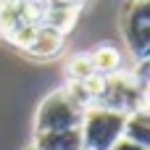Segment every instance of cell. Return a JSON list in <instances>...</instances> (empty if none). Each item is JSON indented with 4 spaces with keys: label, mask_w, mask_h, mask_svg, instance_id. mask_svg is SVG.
Returning <instances> with one entry per match:
<instances>
[{
    "label": "cell",
    "mask_w": 150,
    "mask_h": 150,
    "mask_svg": "<svg viewBox=\"0 0 150 150\" xmlns=\"http://www.w3.org/2000/svg\"><path fill=\"white\" fill-rule=\"evenodd\" d=\"M26 150H34V148H26Z\"/></svg>",
    "instance_id": "obj_15"
},
{
    "label": "cell",
    "mask_w": 150,
    "mask_h": 150,
    "mask_svg": "<svg viewBox=\"0 0 150 150\" xmlns=\"http://www.w3.org/2000/svg\"><path fill=\"white\" fill-rule=\"evenodd\" d=\"M148 3H150V0H148Z\"/></svg>",
    "instance_id": "obj_16"
},
{
    "label": "cell",
    "mask_w": 150,
    "mask_h": 150,
    "mask_svg": "<svg viewBox=\"0 0 150 150\" xmlns=\"http://www.w3.org/2000/svg\"><path fill=\"white\" fill-rule=\"evenodd\" d=\"M37 29H40V24H34V21H26V24H18L13 32H8L3 40H8V42H11L13 47H18V50H26V47L32 45V40H34Z\"/></svg>",
    "instance_id": "obj_12"
},
{
    "label": "cell",
    "mask_w": 150,
    "mask_h": 150,
    "mask_svg": "<svg viewBox=\"0 0 150 150\" xmlns=\"http://www.w3.org/2000/svg\"><path fill=\"white\" fill-rule=\"evenodd\" d=\"M113 150H148V148H142V145H134V142H129V140H119L116 145H113Z\"/></svg>",
    "instance_id": "obj_14"
},
{
    "label": "cell",
    "mask_w": 150,
    "mask_h": 150,
    "mask_svg": "<svg viewBox=\"0 0 150 150\" xmlns=\"http://www.w3.org/2000/svg\"><path fill=\"white\" fill-rule=\"evenodd\" d=\"M29 148H34V150H84L79 127L58 129V132H34Z\"/></svg>",
    "instance_id": "obj_6"
},
{
    "label": "cell",
    "mask_w": 150,
    "mask_h": 150,
    "mask_svg": "<svg viewBox=\"0 0 150 150\" xmlns=\"http://www.w3.org/2000/svg\"><path fill=\"white\" fill-rule=\"evenodd\" d=\"M79 13H82V8H42V26L66 37L74 29Z\"/></svg>",
    "instance_id": "obj_9"
},
{
    "label": "cell",
    "mask_w": 150,
    "mask_h": 150,
    "mask_svg": "<svg viewBox=\"0 0 150 150\" xmlns=\"http://www.w3.org/2000/svg\"><path fill=\"white\" fill-rule=\"evenodd\" d=\"M87 0H40L42 8H82Z\"/></svg>",
    "instance_id": "obj_13"
},
{
    "label": "cell",
    "mask_w": 150,
    "mask_h": 150,
    "mask_svg": "<svg viewBox=\"0 0 150 150\" xmlns=\"http://www.w3.org/2000/svg\"><path fill=\"white\" fill-rule=\"evenodd\" d=\"M42 24V5L40 0H0V37L13 32L18 24Z\"/></svg>",
    "instance_id": "obj_5"
},
{
    "label": "cell",
    "mask_w": 150,
    "mask_h": 150,
    "mask_svg": "<svg viewBox=\"0 0 150 150\" xmlns=\"http://www.w3.org/2000/svg\"><path fill=\"white\" fill-rule=\"evenodd\" d=\"M63 45H66V37L63 34H58V32H53V29H47V26L40 24L32 45L24 53H29L32 58H55V55H61Z\"/></svg>",
    "instance_id": "obj_7"
},
{
    "label": "cell",
    "mask_w": 150,
    "mask_h": 150,
    "mask_svg": "<svg viewBox=\"0 0 150 150\" xmlns=\"http://www.w3.org/2000/svg\"><path fill=\"white\" fill-rule=\"evenodd\" d=\"M90 55V61H92V69H95V74H100V76H111V74H116V71H121V53H119V47H113V45H98L92 53H87Z\"/></svg>",
    "instance_id": "obj_10"
},
{
    "label": "cell",
    "mask_w": 150,
    "mask_h": 150,
    "mask_svg": "<svg viewBox=\"0 0 150 150\" xmlns=\"http://www.w3.org/2000/svg\"><path fill=\"white\" fill-rule=\"evenodd\" d=\"M84 108L66 92V87L50 92L37 113H34V132H58V129H74L82 124Z\"/></svg>",
    "instance_id": "obj_2"
},
{
    "label": "cell",
    "mask_w": 150,
    "mask_h": 150,
    "mask_svg": "<svg viewBox=\"0 0 150 150\" xmlns=\"http://www.w3.org/2000/svg\"><path fill=\"white\" fill-rule=\"evenodd\" d=\"M124 121L127 116L103 105L84 108L79 132H82V148L84 150H113V145L124 137Z\"/></svg>",
    "instance_id": "obj_1"
},
{
    "label": "cell",
    "mask_w": 150,
    "mask_h": 150,
    "mask_svg": "<svg viewBox=\"0 0 150 150\" xmlns=\"http://www.w3.org/2000/svg\"><path fill=\"white\" fill-rule=\"evenodd\" d=\"M98 105L119 111L124 116H129L132 111H137V105H140V87H137L134 76L124 74V71H116V74L105 76L103 95H100Z\"/></svg>",
    "instance_id": "obj_4"
},
{
    "label": "cell",
    "mask_w": 150,
    "mask_h": 150,
    "mask_svg": "<svg viewBox=\"0 0 150 150\" xmlns=\"http://www.w3.org/2000/svg\"><path fill=\"white\" fill-rule=\"evenodd\" d=\"M124 140L150 150V113L148 111H132L127 116V121H124Z\"/></svg>",
    "instance_id": "obj_8"
},
{
    "label": "cell",
    "mask_w": 150,
    "mask_h": 150,
    "mask_svg": "<svg viewBox=\"0 0 150 150\" xmlns=\"http://www.w3.org/2000/svg\"><path fill=\"white\" fill-rule=\"evenodd\" d=\"M92 74H95V69H92V61H90L87 53H76V55H71L66 61V76H69V82H82V79H90Z\"/></svg>",
    "instance_id": "obj_11"
},
{
    "label": "cell",
    "mask_w": 150,
    "mask_h": 150,
    "mask_svg": "<svg viewBox=\"0 0 150 150\" xmlns=\"http://www.w3.org/2000/svg\"><path fill=\"white\" fill-rule=\"evenodd\" d=\"M119 26L129 53L137 61L150 58V3L148 0H127L119 13Z\"/></svg>",
    "instance_id": "obj_3"
}]
</instances>
